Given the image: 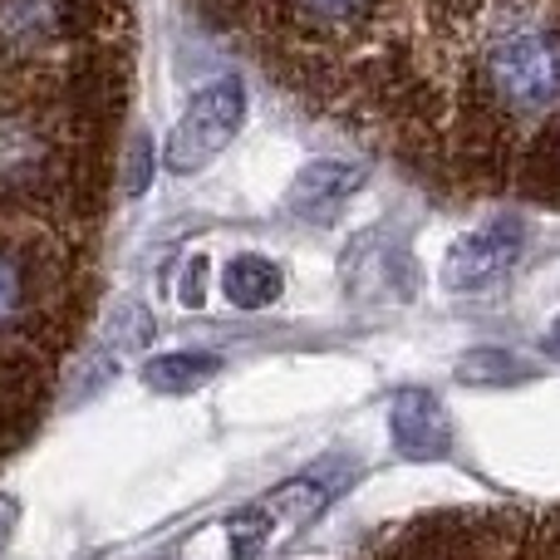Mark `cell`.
Returning a JSON list of instances; mask_svg holds the SVG:
<instances>
[{"mask_svg":"<svg viewBox=\"0 0 560 560\" xmlns=\"http://www.w3.org/2000/svg\"><path fill=\"white\" fill-rule=\"evenodd\" d=\"M546 143H551V148H546V163H551V177L560 183V118H556V128H551V138H546Z\"/></svg>","mask_w":560,"mask_h":560,"instance_id":"14","label":"cell"},{"mask_svg":"<svg viewBox=\"0 0 560 560\" xmlns=\"http://www.w3.org/2000/svg\"><path fill=\"white\" fill-rule=\"evenodd\" d=\"M369 5H374V0H290V10H295L300 20H310V25H349V20H359Z\"/></svg>","mask_w":560,"mask_h":560,"instance_id":"11","label":"cell"},{"mask_svg":"<svg viewBox=\"0 0 560 560\" xmlns=\"http://www.w3.org/2000/svg\"><path fill=\"white\" fill-rule=\"evenodd\" d=\"M212 374H217V354H197V349L148 359V369H143L148 388H158V394H187V388H197Z\"/></svg>","mask_w":560,"mask_h":560,"instance_id":"10","label":"cell"},{"mask_svg":"<svg viewBox=\"0 0 560 560\" xmlns=\"http://www.w3.org/2000/svg\"><path fill=\"white\" fill-rule=\"evenodd\" d=\"M25 310V271L15 266V256L0 252V329L15 325Z\"/></svg>","mask_w":560,"mask_h":560,"instance_id":"12","label":"cell"},{"mask_svg":"<svg viewBox=\"0 0 560 560\" xmlns=\"http://www.w3.org/2000/svg\"><path fill=\"white\" fill-rule=\"evenodd\" d=\"M546 349H551V354H560V325L551 329V339H546Z\"/></svg>","mask_w":560,"mask_h":560,"instance_id":"15","label":"cell"},{"mask_svg":"<svg viewBox=\"0 0 560 560\" xmlns=\"http://www.w3.org/2000/svg\"><path fill=\"white\" fill-rule=\"evenodd\" d=\"M69 0H0V65L39 55L65 30Z\"/></svg>","mask_w":560,"mask_h":560,"instance_id":"6","label":"cell"},{"mask_svg":"<svg viewBox=\"0 0 560 560\" xmlns=\"http://www.w3.org/2000/svg\"><path fill=\"white\" fill-rule=\"evenodd\" d=\"M280 290H285V276H280L276 261H266V256H232L222 271V295L232 300V305L242 310H266L280 300Z\"/></svg>","mask_w":560,"mask_h":560,"instance_id":"8","label":"cell"},{"mask_svg":"<svg viewBox=\"0 0 560 560\" xmlns=\"http://www.w3.org/2000/svg\"><path fill=\"white\" fill-rule=\"evenodd\" d=\"M482 98L512 124L560 98V25H512L482 49Z\"/></svg>","mask_w":560,"mask_h":560,"instance_id":"1","label":"cell"},{"mask_svg":"<svg viewBox=\"0 0 560 560\" xmlns=\"http://www.w3.org/2000/svg\"><path fill=\"white\" fill-rule=\"evenodd\" d=\"M55 167V138L35 114H0V192H30Z\"/></svg>","mask_w":560,"mask_h":560,"instance_id":"4","label":"cell"},{"mask_svg":"<svg viewBox=\"0 0 560 560\" xmlns=\"http://www.w3.org/2000/svg\"><path fill=\"white\" fill-rule=\"evenodd\" d=\"M526 246V226L516 217H497V222H482L472 232H463L443 256V285L447 290H472L482 280L502 276L506 266L522 256Z\"/></svg>","mask_w":560,"mask_h":560,"instance_id":"3","label":"cell"},{"mask_svg":"<svg viewBox=\"0 0 560 560\" xmlns=\"http://www.w3.org/2000/svg\"><path fill=\"white\" fill-rule=\"evenodd\" d=\"M242 118H246L242 79H217V84L197 89V94L187 98L183 118L173 124V133H167L163 167H167V173H177V177L202 173V167L236 138Z\"/></svg>","mask_w":560,"mask_h":560,"instance_id":"2","label":"cell"},{"mask_svg":"<svg viewBox=\"0 0 560 560\" xmlns=\"http://www.w3.org/2000/svg\"><path fill=\"white\" fill-rule=\"evenodd\" d=\"M148 173H153V143H148V138H138L133 163H128V192H133V197L148 192Z\"/></svg>","mask_w":560,"mask_h":560,"instance_id":"13","label":"cell"},{"mask_svg":"<svg viewBox=\"0 0 560 560\" xmlns=\"http://www.w3.org/2000/svg\"><path fill=\"white\" fill-rule=\"evenodd\" d=\"M359 167H349V163H310L305 173L295 177V187H290V197L285 202L295 207V212H305V217H319V212H329L335 202H345L349 192L359 187Z\"/></svg>","mask_w":560,"mask_h":560,"instance_id":"9","label":"cell"},{"mask_svg":"<svg viewBox=\"0 0 560 560\" xmlns=\"http://www.w3.org/2000/svg\"><path fill=\"white\" fill-rule=\"evenodd\" d=\"M394 443L398 453L408 457H443L453 447V428H447V413L428 388H408L394 404Z\"/></svg>","mask_w":560,"mask_h":560,"instance_id":"7","label":"cell"},{"mask_svg":"<svg viewBox=\"0 0 560 560\" xmlns=\"http://www.w3.org/2000/svg\"><path fill=\"white\" fill-rule=\"evenodd\" d=\"M148 335H153V319H148L143 305H124L114 319H108L104 339H98L94 349H89L84 359L74 364V384H69V404H79V398L98 394V388H108V378H114V369L124 364L133 349L148 345Z\"/></svg>","mask_w":560,"mask_h":560,"instance_id":"5","label":"cell"},{"mask_svg":"<svg viewBox=\"0 0 560 560\" xmlns=\"http://www.w3.org/2000/svg\"><path fill=\"white\" fill-rule=\"evenodd\" d=\"M0 532H5V522H0Z\"/></svg>","mask_w":560,"mask_h":560,"instance_id":"16","label":"cell"}]
</instances>
